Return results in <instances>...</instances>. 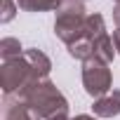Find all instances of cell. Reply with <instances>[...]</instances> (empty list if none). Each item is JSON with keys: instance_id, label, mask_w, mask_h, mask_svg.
Returning <instances> with one entry per match:
<instances>
[{"instance_id": "ba28073f", "label": "cell", "mask_w": 120, "mask_h": 120, "mask_svg": "<svg viewBox=\"0 0 120 120\" xmlns=\"http://www.w3.org/2000/svg\"><path fill=\"white\" fill-rule=\"evenodd\" d=\"M113 56H115L113 38H111L108 33H104L101 38L94 40V56H92V59H99V61H104V64H111V61H113Z\"/></svg>"}, {"instance_id": "9a60e30c", "label": "cell", "mask_w": 120, "mask_h": 120, "mask_svg": "<svg viewBox=\"0 0 120 120\" xmlns=\"http://www.w3.org/2000/svg\"><path fill=\"white\" fill-rule=\"evenodd\" d=\"M52 120H71L68 115H59V118H52Z\"/></svg>"}, {"instance_id": "4fadbf2b", "label": "cell", "mask_w": 120, "mask_h": 120, "mask_svg": "<svg viewBox=\"0 0 120 120\" xmlns=\"http://www.w3.org/2000/svg\"><path fill=\"white\" fill-rule=\"evenodd\" d=\"M113 21H115V26L120 28V3L113 7Z\"/></svg>"}, {"instance_id": "7c38bea8", "label": "cell", "mask_w": 120, "mask_h": 120, "mask_svg": "<svg viewBox=\"0 0 120 120\" xmlns=\"http://www.w3.org/2000/svg\"><path fill=\"white\" fill-rule=\"evenodd\" d=\"M113 45H115V52L120 54V28H118V31H113Z\"/></svg>"}, {"instance_id": "30bf717a", "label": "cell", "mask_w": 120, "mask_h": 120, "mask_svg": "<svg viewBox=\"0 0 120 120\" xmlns=\"http://www.w3.org/2000/svg\"><path fill=\"white\" fill-rule=\"evenodd\" d=\"M21 54H24V49H21V42L17 38H3L0 40V56H3V61L17 59Z\"/></svg>"}, {"instance_id": "5b68a950", "label": "cell", "mask_w": 120, "mask_h": 120, "mask_svg": "<svg viewBox=\"0 0 120 120\" xmlns=\"http://www.w3.org/2000/svg\"><path fill=\"white\" fill-rule=\"evenodd\" d=\"M3 113H5V120H40L33 108L19 97V94H10L5 97V104H3Z\"/></svg>"}, {"instance_id": "9c48e42d", "label": "cell", "mask_w": 120, "mask_h": 120, "mask_svg": "<svg viewBox=\"0 0 120 120\" xmlns=\"http://www.w3.org/2000/svg\"><path fill=\"white\" fill-rule=\"evenodd\" d=\"M24 12H52L64 5V0H17Z\"/></svg>"}, {"instance_id": "277c9868", "label": "cell", "mask_w": 120, "mask_h": 120, "mask_svg": "<svg viewBox=\"0 0 120 120\" xmlns=\"http://www.w3.org/2000/svg\"><path fill=\"white\" fill-rule=\"evenodd\" d=\"M82 85H85V92L90 97H94V99L108 94L111 85H113V75H111L108 64L99 61V59L82 61Z\"/></svg>"}, {"instance_id": "5bb4252c", "label": "cell", "mask_w": 120, "mask_h": 120, "mask_svg": "<svg viewBox=\"0 0 120 120\" xmlns=\"http://www.w3.org/2000/svg\"><path fill=\"white\" fill-rule=\"evenodd\" d=\"M71 120H97V118H94V115H85V113H82V115H75V118H71Z\"/></svg>"}, {"instance_id": "52a82bcc", "label": "cell", "mask_w": 120, "mask_h": 120, "mask_svg": "<svg viewBox=\"0 0 120 120\" xmlns=\"http://www.w3.org/2000/svg\"><path fill=\"white\" fill-rule=\"evenodd\" d=\"M26 56V61L31 64V71H33V78L35 80H47L49 71H52V61H49V56L40 49H26L24 52Z\"/></svg>"}, {"instance_id": "7a4b0ae2", "label": "cell", "mask_w": 120, "mask_h": 120, "mask_svg": "<svg viewBox=\"0 0 120 120\" xmlns=\"http://www.w3.org/2000/svg\"><path fill=\"white\" fill-rule=\"evenodd\" d=\"M85 5L82 0H64V5L56 10V21H54V33L59 40L66 45H73L75 40L82 38L85 31Z\"/></svg>"}, {"instance_id": "3957f363", "label": "cell", "mask_w": 120, "mask_h": 120, "mask_svg": "<svg viewBox=\"0 0 120 120\" xmlns=\"http://www.w3.org/2000/svg\"><path fill=\"white\" fill-rule=\"evenodd\" d=\"M31 82H38V80L33 78L31 64L26 61L24 54L17 56V59H10V61H3V66H0V87H3L5 97L19 94Z\"/></svg>"}, {"instance_id": "2e32d148", "label": "cell", "mask_w": 120, "mask_h": 120, "mask_svg": "<svg viewBox=\"0 0 120 120\" xmlns=\"http://www.w3.org/2000/svg\"><path fill=\"white\" fill-rule=\"evenodd\" d=\"M115 3H120V0H115Z\"/></svg>"}, {"instance_id": "8992f818", "label": "cell", "mask_w": 120, "mask_h": 120, "mask_svg": "<svg viewBox=\"0 0 120 120\" xmlns=\"http://www.w3.org/2000/svg\"><path fill=\"white\" fill-rule=\"evenodd\" d=\"M94 115L97 118H115L120 115V90L108 92L99 99H94Z\"/></svg>"}, {"instance_id": "6da1fadb", "label": "cell", "mask_w": 120, "mask_h": 120, "mask_svg": "<svg viewBox=\"0 0 120 120\" xmlns=\"http://www.w3.org/2000/svg\"><path fill=\"white\" fill-rule=\"evenodd\" d=\"M19 97L33 108V113L42 120H52L59 115H68V101L52 80L31 82L19 92Z\"/></svg>"}, {"instance_id": "8fae6325", "label": "cell", "mask_w": 120, "mask_h": 120, "mask_svg": "<svg viewBox=\"0 0 120 120\" xmlns=\"http://www.w3.org/2000/svg\"><path fill=\"white\" fill-rule=\"evenodd\" d=\"M14 14H17V5H14V0H3L0 21H3V24H7V21H12V19H14Z\"/></svg>"}]
</instances>
